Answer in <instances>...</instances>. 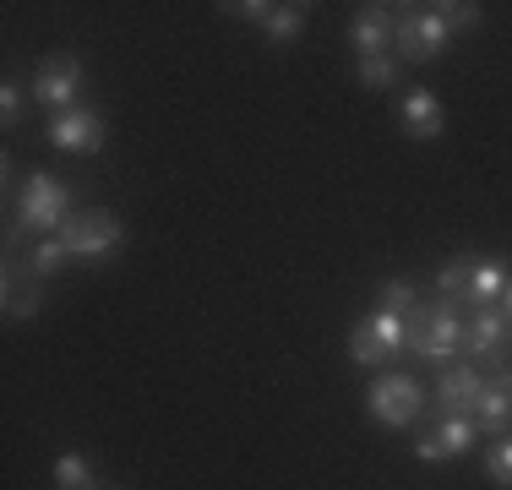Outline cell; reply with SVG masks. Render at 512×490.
<instances>
[{"label": "cell", "mask_w": 512, "mask_h": 490, "mask_svg": "<svg viewBox=\"0 0 512 490\" xmlns=\"http://www.w3.org/2000/svg\"><path fill=\"white\" fill-rule=\"evenodd\" d=\"M17 115H22V82L6 77V82H0V120H6V131L17 126Z\"/></svg>", "instance_id": "obj_24"}, {"label": "cell", "mask_w": 512, "mask_h": 490, "mask_svg": "<svg viewBox=\"0 0 512 490\" xmlns=\"http://www.w3.org/2000/svg\"><path fill=\"white\" fill-rule=\"evenodd\" d=\"M71 218V191L60 186L50 169H33L28 180H22V202H17V224L33 229V235H60Z\"/></svg>", "instance_id": "obj_5"}, {"label": "cell", "mask_w": 512, "mask_h": 490, "mask_svg": "<svg viewBox=\"0 0 512 490\" xmlns=\"http://www.w3.org/2000/svg\"><path fill=\"white\" fill-rule=\"evenodd\" d=\"M507 343H512V322L496 305H480V311H469V322H463V354H469V365H496V371H507Z\"/></svg>", "instance_id": "obj_9"}, {"label": "cell", "mask_w": 512, "mask_h": 490, "mask_svg": "<svg viewBox=\"0 0 512 490\" xmlns=\"http://www.w3.org/2000/svg\"><path fill=\"white\" fill-rule=\"evenodd\" d=\"M365 414L376 425H387V431H404V425H414L425 414V387L404 371H382L371 382V392H365Z\"/></svg>", "instance_id": "obj_6"}, {"label": "cell", "mask_w": 512, "mask_h": 490, "mask_svg": "<svg viewBox=\"0 0 512 490\" xmlns=\"http://www.w3.org/2000/svg\"><path fill=\"white\" fill-rule=\"evenodd\" d=\"M71 256H66V245H60V235H44V240H33V251H28V273L33 278H50V273H60V267H66Z\"/></svg>", "instance_id": "obj_20"}, {"label": "cell", "mask_w": 512, "mask_h": 490, "mask_svg": "<svg viewBox=\"0 0 512 490\" xmlns=\"http://www.w3.org/2000/svg\"><path fill=\"white\" fill-rule=\"evenodd\" d=\"M229 17H240V22H256V28L267 33V39H295L300 28H306V17H311V6L306 0H284V6H273V0H229Z\"/></svg>", "instance_id": "obj_10"}, {"label": "cell", "mask_w": 512, "mask_h": 490, "mask_svg": "<svg viewBox=\"0 0 512 490\" xmlns=\"http://www.w3.org/2000/svg\"><path fill=\"white\" fill-rule=\"evenodd\" d=\"M469 447H480V425H474V420H442V425H431V431H420L414 458H420V463H453Z\"/></svg>", "instance_id": "obj_13"}, {"label": "cell", "mask_w": 512, "mask_h": 490, "mask_svg": "<svg viewBox=\"0 0 512 490\" xmlns=\"http://www.w3.org/2000/svg\"><path fill=\"white\" fill-rule=\"evenodd\" d=\"M404 349V316L382 311V305H371V316L349 333V360L365 365V371H376L382 360H393V354Z\"/></svg>", "instance_id": "obj_7"}, {"label": "cell", "mask_w": 512, "mask_h": 490, "mask_svg": "<svg viewBox=\"0 0 512 490\" xmlns=\"http://www.w3.org/2000/svg\"><path fill=\"white\" fill-rule=\"evenodd\" d=\"M393 6H360L355 22H349V39H355L360 55H393Z\"/></svg>", "instance_id": "obj_16"}, {"label": "cell", "mask_w": 512, "mask_h": 490, "mask_svg": "<svg viewBox=\"0 0 512 490\" xmlns=\"http://www.w3.org/2000/svg\"><path fill=\"white\" fill-rule=\"evenodd\" d=\"M44 137H50L60 153H99L104 147V115L88 104H77V109H66V115H55Z\"/></svg>", "instance_id": "obj_12"}, {"label": "cell", "mask_w": 512, "mask_h": 490, "mask_svg": "<svg viewBox=\"0 0 512 490\" xmlns=\"http://www.w3.org/2000/svg\"><path fill=\"white\" fill-rule=\"evenodd\" d=\"M60 245H66L71 262H104V256H115L126 245V224L115 213H104V207H82V213L66 218Z\"/></svg>", "instance_id": "obj_4"}, {"label": "cell", "mask_w": 512, "mask_h": 490, "mask_svg": "<svg viewBox=\"0 0 512 490\" xmlns=\"http://www.w3.org/2000/svg\"><path fill=\"white\" fill-rule=\"evenodd\" d=\"M398 22H393V55L409 60V66H431V60H442L447 39H453V28L442 22V11L436 6H393Z\"/></svg>", "instance_id": "obj_3"}, {"label": "cell", "mask_w": 512, "mask_h": 490, "mask_svg": "<svg viewBox=\"0 0 512 490\" xmlns=\"http://www.w3.org/2000/svg\"><path fill=\"white\" fill-rule=\"evenodd\" d=\"M55 490H104V480L82 452H66V458H55Z\"/></svg>", "instance_id": "obj_18"}, {"label": "cell", "mask_w": 512, "mask_h": 490, "mask_svg": "<svg viewBox=\"0 0 512 490\" xmlns=\"http://www.w3.org/2000/svg\"><path fill=\"white\" fill-rule=\"evenodd\" d=\"M485 474L502 490H512V436H496L491 447H485Z\"/></svg>", "instance_id": "obj_22"}, {"label": "cell", "mask_w": 512, "mask_h": 490, "mask_svg": "<svg viewBox=\"0 0 512 490\" xmlns=\"http://www.w3.org/2000/svg\"><path fill=\"white\" fill-rule=\"evenodd\" d=\"M355 77H360V88L387 93V88L398 82V60H393V55H360V60H355Z\"/></svg>", "instance_id": "obj_19"}, {"label": "cell", "mask_w": 512, "mask_h": 490, "mask_svg": "<svg viewBox=\"0 0 512 490\" xmlns=\"http://www.w3.org/2000/svg\"><path fill=\"white\" fill-rule=\"evenodd\" d=\"M404 131L414 142H436L447 131V120H442V98H436L431 88H409L404 93Z\"/></svg>", "instance_id": "obj_17"}, {"label": "cell", "mask_w": 512, "mask_h": 490, "mask_svg": "<svg viewBox=\"0 0 512 490\" xmlns=\"http://www.w3.org/2000/svg\"><path fill=\"white\" fill-rule=\"evenodd\" d=\"M474 425L491 441L512 431V371L485 376V392H480V403H474Z\"/></svg>", "instance_id": "obj_14"}, {"label": "cell", "mask_w": 512, "mask_h": 490, "mask_svg": "<svg viewBox=\"0 0 512 490\" xmlns=\"http://www.w3.org/2000/svg\"><path fill=\"white\" fill-rule=\"evenodd\" d=\"M82 82H88V71H82L77 55H50L39 71H33V104H44V109H55V115H66V109H77Z\"/></svg>", "instance_id": "obj_8"}, {"label": "cell", "mask_w": 512, "mask_h": 490, "mask_svg": "<svg viewBox=\"0 0 512 490\" xmlns=\"http://www.w3.org/2000/svg\"><path fill=\"white\" fill-rule=\"evenodd\" d=\"M404 349L414 354V360L447 371V365L463 354V311L453 300H420L404 316Z\"/></svg>", "instance_id": "obj_2"}, {"label": "cell", "mask_w": 512, "mask_h": 490, "mask_svg": "<svg viewBox=\"0 0 512 490\" xmlns=\"http://www.w3.org/2000/svg\"><path fill=\"white\" fill-rule=\"evenodd\" d=\"M502 316L512 322V278H507V289H502Z\"/></svg>", "instance_id": "obj_25"}, {"label": "cell", "mask_w": 512, "mask_h": 490, "mask_svg": "<svg viewBox=\"0 0 512 490\" xmlns=\"http://www.w3.org/2000/svg\"><path fill=\"white\" fill-rule=\"evenodd\" d=\"M507 278H512L507 256H491V251H463V256H447V262L436 267V289H442V300H453L458 311L491 305L496 294L507 289Z\"/></svg>", "instance_id": "obj_1"}, {"label": "cell", "mask_w": 512, "mask_h": 490, "mask_svg": "<svg viewBox=\"0 0 512 490\" xmlns=\"http://www.w3.org/2000/svg\"><path fill=\"white\" fill-rule=\"evenodd\" d=\"M376 305H382V311H393V316H409L414 305H420V289H414L409 278H393V284L376 289Z\"/></svg>", "instance_id": "obj_21"}, {"label": "cell", "mask_w": 512, "mask_h": 490, "mask_svg": "<svg viewBox=\"0 0 512 490\" xmlns=\"http://www.w3.org/2000/svg\"><path fill=\"white\" fill-rule=\"evenodd\" d=\"M436 11H442V22H447V28H480V6H474V0H469V6H463V0H447V6H436Z\"/></svg>", "instance_id": "obj_23"}, {"label": "cell", "mask_w": 512, "mask_h": 490, "mask_svg": "<svg viewBox=\"0 0 512 490\" xmlns=\"http://www.w3.org/2000/svg\"><path fill=\"white\" fill-rule=\"evenodd\" d=\"M485 392V371L480 365H447L442 376H436V409L447 414V420H474V403H480Z\"/></svg>", "instance_id": "obj_11"}, {"label": "cell", "mask_w": 512, "mask_h": 490, "mask_svg": "<svg viewBox=\"0 0 512 490\" xmlns=\"http://www.w3.org/2000/svg\"><path fill=\"white\" fill-rule=\"evenodd\" d=\"M0 305H6V322H33L39 305H44L39 278H33L17 256H6V294H0Z\"/></svg>", "instance_id": "obj_15"}]
</instances>
